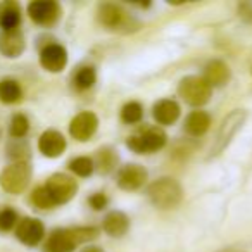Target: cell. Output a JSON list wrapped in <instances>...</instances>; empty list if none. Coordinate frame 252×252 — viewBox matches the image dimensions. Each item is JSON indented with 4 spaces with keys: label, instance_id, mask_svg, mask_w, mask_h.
<instances>
[{
    "label": "cell",
    "instance_id": "18",
    "mask_svg": "<svg viewBox=\"0 0 252 252\" xmlns=\"http://www.w3.org/2000/svg\"><path fill=\"white\" fill-rule=\"evenodd\" d=\"M204 80L209 83V87H221L230 78V69L223 61H211L204 69Z\"/></svg>",
    "mask_w": 252,
    "mask_h": 252
},
{
    "label": "cell",
    "instance_id": "7",
    "mask_svg": "<svg viewBox=\"0 0 252 252\" xmlns=\"http://www.w3.org/2000/svg\"><path fill=\"white\" fill-rule=\"evenodd\" d=\"M28 14L36 25L52 26L61 18V7L52 0H36L28 5Z\"/></svg>",
    "mask_w": 252,
    "mask_h": 252
},
{
    "label": "cell",
    "instance_id": "26",
    "mask_svg": "<svg viewBox=\"0 0 252 252\" xmlns=\"http://www.w3.org/2000/svg\"><path fill=\"white\" fill-rule=\"evenodd\" d=\"M28 130H30V123H28V119H26V116L16 114L11 121V135L12 137H16V138L25 137V135L28 133Z\"/></svg>",
    "mask_w": 252,
    "mask_h": 252
},
{
    "label": "cell",
    "instance_id": "14",
    "mask_svg": "<svg viewBox=\"0 0 252 252\" xmlns=\"http://www.w3.org/2000/svg\"><path fill=\"white\" fill-rule=\"evenodd\" d=\"M25 47V36L18 28L2 32V35H0V52L5 57H19Z\"/></svg>",
    "mask_w": 252,
    "mask_h": 252
},
{
    "label": "cell",
    "instance_id": "25",
    "mask_svg": "<svg viewBox=\"0 0 252 252\" xmlns=\"http://www.w3.org/2000/svg\"><path fill=\"white\" fill-rule=\"evenodd\" d=\"M116 161H118V158H116L109 149H102V151H98L97 162H95V164H97V168L100 173H109L112 168H114Z\"/></svg>",
    "mask_w": 252,
    "mask_h": 252
},
{
    "label": "cell",
    "instance_id": "4",
    "mask_svg": "<svg viewBox=\"0 0 252 252\" xmlns=\"http://www.w3.org/2000/svg\"><path fill=\"white\" fill-rule=\"evenodd\" d=\"M166 145V133L159 128H149L128 140V147L137 154H151Z\"/></svg>",
    "mask_w": 252,
    "mask_h": 252
},
{
    "label": "cell",
    "instance_id": "15",
    "mask_svg": "<svg viewBox=\"0 0 252 252\" xmlns=\"http://www.w3.org/2000/svg\"><path fill=\"white\" fill-rule=\"evenodd\" d=\"M126 12L123 11L119 5L114 4H102L98 7V21L104 26L111 30L121 28V26L126 25Z\"/></svg>",
    "mask_w": 252,
    "mask_h": 252
},
{
    "label": "cell",
    "instance_id": "30",
    "mask_svg": "<svg viewBox=\"0 0 252 252\" xmlns=\"http://www.w3.org/2000/svg\"><path fill=\"white\" fill-rule=\"evenodd\" d=\"M83 252H104V251L98 247H87V249H83Z\"/></svg>",
    "mask_w": 252,
    "mask_h": 252
},
{
    "label": "cell",
    "instance_id": "24",
    "mask_svg": "<svg viewBox=\"0 0 252 252\" xmlns=\"http://www.w3.org/2000/svg\"><path fill=\"white\" fill-rule=\"evenodd\" d=\"M69 169L78 176H90L95 169V164L90 158H76L69 162Z\"/></svg>",
    "mask_w": 252,
    "mask_h": 252
},
{
    "label": "cell",
    "instance_id": "23",
    "mask_svg": "<svg viewBox=\"0 0 252 252\" xmlns=\"http://www.w3.org/2000/svg\"><path fill=\"white\" fill-rule=\"evenodd\" d=\"M144 118V107L138 102H128L125 107L121 109V119L128 125H135L140 123Z\"/></svg>",
    "mask_w": 252,
    "mask_h": 252
},
{
    "label": "cell",
    "instance_id": "22",
    "mask_svg": "<svg viewBox=\"0 0 252 252\" xmlns=\"http://www.w3.org/2000/svg\"><path fill=\"white\" fill-rule=\"evenodd\" d=\"M95 80H97V73L92 66H85L81 69H78L76 76H74V85L80 90H88L94 87Z\"/></svg>",
    "mask_w": 252,
    "mask_h": 252
},
{
    "label": "cell",
    "instance_id": "2",
    "mask_svg": "<svg viewBox=\"0 0 252 252\" xmlns=\"http://www.w3.org/2000/svg\"><path fill=\"white\" fill-rule=\"evenodd\" d=\"M211 90L206 80L202 76H187L180 81L178 94L187 104L193 105V107H200L211 98Z\"/></svg>",
    "mask_w": 252,
    "mask_h": 252
},
{
    "label": "cell",
    "instance_id": "8",
    "mask_svg": "<svg viewBox=\"0 0 252 252\" xmlns=\"http://www.w3.org/2000/svg\"><path fill=\"white\" fill-rule=\"evenodd\" d=\"M97 126H98L97 116L90 111H83L73 118V121H71V125H69V133L74 140L87 142L95 135Z\"/></svg>",
    "mask_w": 252,
    "mask_h": 252
},
{
    "label": "cell",
    "instance_id": "16",
    "mask_svg": "<svg viewBox=\"0 0 252 252\" xmlns=\"http://www.w3.org/2000/svg\"><path fill=\"white\" fill-rule=\"evenodd\" d=\"M152 114L159 125H173L180 118V105L171 98H162L154 105Z\"/></svg>",
    "mask_w": 252,
    "mask_h": 252
},
{
    "label": "cell",
    "instance_id": "6",
    "mask_svg": "<svg viewBox=\"0 0 252 252\" xmlns=\"http://www.w3.org/2000/svg\"><path fill=\"white\" fill-rule=\"evenodd\" d=\"M245 121V112L244 111H233L223 119L220 126V131L216 135V140H214V145L211 149L213 154H220L224 147L231 142V138L237 135V131L242 128Z\"/></svg>",
    "mask_w": 252,
    "mask_h": 252
},
{
    "label": "cell",
    "instance_id": "3",
    "mask_svg": "<svg viewBox=\"0 0 252 252\" xmlns=\"http://www.w3.org/2000/svg\"><path fill=\"white\" fill-rule=\"evenodd\" d=\"M30 178H32V168L28 162H16L2 171L0 185L9 193H21L28 187Z\"/></svg>",
    "mask_w": 252,
    "mask_h": 252
},
{
    "label": "cell",
    "instance_id": "19",
    "mask_svg": "<svg viewBox=\"0 0 252 252\" xmlns=\"http://www.w3.org/2000/svg\"><path fill=\"white\" fill-rule=\"evenodd\" d=\"M211 126V116L204 111H193L187 116L185 119V130L192 137H200L204 135Z\"/></svg>",
    "mask_w": 252,
    "mask_h": 252
},
{
    "label": "cell",
    "instance_id": "28",
    "mask_svg": "<svg viewBox=\"0 0 252 252\" xmlns=\"http://www.w3.org/2000/svg\"><path fill=\"white\" fill-rule=\"evenodd\" d=\"M18 221V214L12 209H4L0 213V230L2 231H9Z\"/></svg>",
    "mask_w": 252,
    "mask_h": 252
},
{
    "label": "cell",
    "instance_id": "9",
    "mask_svg": "<svg viewBox=\"0 0 252 252\" xmlns=\"http://www.w3.org/2000/svg\"><path fill=\"white\" fill-rule=\"evenodd\" d=\"M40 63L50 73H59L67 64V52L59 43H50L40 52Z\"/></svg>",
    "mask_w": 252,
    "mask_h": 252
},
{
    "label": "cell",
    "instance_id": "21",
    "mask_svg": "<svg viewBox=\"0 0 252 252\" xmlns=\"http://www.w3.org/2000/svg\"><path fill=\"white\" fill-rule=\"evenodd\" d=\"M23 90L18 81L14 80H2L0 81V100L4 104H14L21 98Z\"/></svg>",
    "mask_w": 252,
    "mask_h": 252
},
{
    "label": "cell",
    "instance_id": "20",
    "mask_svg": "<svg viewBox=\"0 0 252 252\" xmlns=\"http://www.w3.org/2000/svg\"><path fill=\"white\" fill-rule=\"evenodd\" d=\"M19 21H21V11L16 2H5L0 5V26L4 28V32L16 30Z\"/></svg>",
    "mask_w": 252,
    "mask_h": 252
},
{
    "label": "cell",
    "instance_id": "5",
    "mask_svg": "<svg viewBox=\"0 0 252 252\" xmlns=\"http://www.w3.org/2000/svg\"><path fill=\"white\" fill-rule=\"evenodd\" d=\"M45 190L49 192V195L52 197L54 204H66L76 195L78 185L71 176L63 175V173H57L52 175L45 183Z\"/></svg>",
    "mask_w": 252,
    "mask_h": 252
},
{
    "label": "cell",
    "instance_id": "1",
    "mask_svg": "<svg viewBox=\"0 0 252 252\" xmlns=\"http://www.w3.org/2000/svg\"><path fill=\"white\" fill-rule=\"evenodd\" d=\"M151 202L159 209H173L183 199V190L178 182L171 178H161L147 189Z\"/></svg>",
    "mask_w": 252,
    "mask_h": 252
},
{
    "label": "cell",
    "instance_id": "17",
    "mask_svg": "<svg viewBox=\"0 0 252 252\" xmlns=\"http://www.w3.org/2000/svg\"><path fill=\"white\" fill-rule=\"evenodd\" d=\"M128 226H130V220L125 213L121 211H112L107 216L104 218V223H102V228L107 235L111 237H121L128 231Z\"/></svg>",
    "mask_w": 252,
    "mask_h": 252
},
{
    "label": "cell",
    "instance_id": "29",
    "mask_svg": "<svg viewBox=\"0 0 252 252\" xmlns=\"http://www.w3.org/2000/svg\"><path fill=\"white\" fill-rule=\"evenodd\" d=\"M88 202H90V206L94 207L95 211H100L107 206V197H105L104 193H94V195L88 199Z\"/></svg>",
    "mask_w": 252,
    "mask_h": 252
},
{
    "label": "cell",
    "instance_id": "27",
    "mask_svg": "<svg viewBox=\"0 0 252 252\" xmlns=\"http://www.w3.org/2000/svg\"><path fill=\"white\" fill-rule=\"evenodd\" d=\"M32 200L33 204H35L38 209H50V207H54L56 204H54L52 197L49 195V192L45 190V187H40V189H36L35 192H33L32 195Z\"/></svg>",
    "mask_w": 252,
    "mask_h": 252
},
{
    "label": "cell",
    "instance_id": "11",
    "mask_svg": "<svg viewBox=\"0 0 252 252\" xmlns=\"http://www.w3.org/2000/svg\"><path fill=\"white\" fill-rule=\"evenodd\" d=\"M18 238L26 245H38L40 240L45 235V228H43L42 221L35 220V218H25L21 223L18 224L16 230Z\"/></svg>",
    "mask_w": 252,
    "mask_h": 252
},
{
    "label": "cell",
    "instance_id": "12",
    "mask_svg": "<svg viewBox=\"0 0 252 252\" xmlns=\"http://www.w3.org/2000/svg\"><path fill=\"white\" fill-rule=\"evenodd\" d=\"M80 244L74 233V228L71 230H56L49 237L45 244V252H73V249Z\"/></svg>",
    "mask_w": 252,
    "mask_h": 252
},
{
    "label": "cell",
    "instance_id": "10",
    "mask_svg": "<svg viewBox=\"0 0 252 252\" xmlns=\"http://www.w3.org/2000/svg\"><path fill=\"white\" fill-rule=\"evenodd\" d=\"M147 180V171L138 164H126L118 173V185L123 190H138Z\"/></svg>",
    "mask_w": 252,
    "mask_h": 252
},
{
    "label": "cell",
    "instance_id": "13",
    "mask_svg": "<svg viewBox=\"0 0 252 252\" xmlns=\"http://www.w3.org/2000/svg\"><path fill=\"white\" fill-rule=\"evenodd\" d=\"M38 149L45 158H59L66 151V138L56 130H47L40 137Z\"/></svg>",
    "mask_w": 252,
    "mask_h": 252
}]
</instances>
